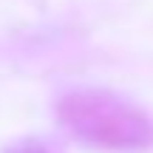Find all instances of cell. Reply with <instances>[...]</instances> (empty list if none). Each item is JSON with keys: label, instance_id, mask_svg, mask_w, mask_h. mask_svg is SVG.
<instances>
[{"label": "cell", "instance_id": "6da1fadb", "mask_svg": "<svg viewBox=\"0 0 153 153\" xmlns=\"http://www.w3.org/2000/svg\"><path fill=\"white\" fill-rule=\"evenodd\" d=\"M62 119L82 142L105 150H139L153 145V119L111 91H76L65 97Z\"/></svg>", "mask_w": 153, "mask_h": 153}, {"label": "cell", "instance_id": "7a4b0ae2", "mask_svg": "<svg viewBox=\"0 0 153 153\" xmlns=\"http://www.w3.org/2000/svg\"><path fill=\"white\" fill-rule=\"evenodd\" d=\"M31 153H45V150H31Z\"/></svg>", "mask_w": 153, "mask_h": 153}]
</instances>
